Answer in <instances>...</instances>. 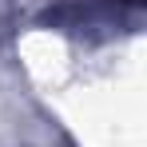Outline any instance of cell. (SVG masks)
I'll use <instances>...</instances> for the list:
<instances>
[{
    "label": "cell",
    "instance_id": "1",
    "mask_svg": "<svg viewBox=\"0 0 147 147\" xmlns=\"http://www.w3.org/2000/svg\"><path fill=\"white\" fill-rule=\"evenodd\" d=\"M119 4H135V0H119Z\"/></svg>",
    "mask_w": 147,
    "mask_h": 147
}]
</instances>
